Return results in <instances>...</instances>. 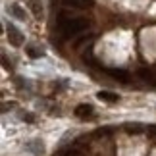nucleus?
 Segmentation results:
<instances>
[{
	"label": "nucleus",
	"instance_id": "9d476101",
	"mask_svg": "<svg viewBox=\"0 0 156 156\" xmlns=\"http://www.w3.org/2000/svg\"><path fill=\"white\" fill-rule=\"evenodd\" d=\"M27 54H29L31 58H41V56H43V50L35 48V46H29V48H27Z\"/></svg>",
	"mask_w": 156,
	"mask_h": 156
},
{
	"label": "nucleus",
	"instance_id": "f03ea898",
	"mask_svg": "<svg viewBox=\"0 0 156 156\" xmlns=\"http://www.w3.org/2000/svg\"><path fill=\"white\" fill-rule=\"evenodd\" d=\"M6 31H8V41H10L12 46H21V44H23V35L17 31L16 25H12V23H10Z\"/></svg>",
	"mask_w": 156,
	"mask_h": 156
},
{
	"label": "nucleus",
	"instance_id": "0eeeda50",
	"mask_svg": "<svg viewBox=\"0 0 156 156\" xmlns=\"http://www.w3.org/2000/svg\"><path fill=\"white\" fill-rule=\"evenodd\" d=\"M10 14L14 16V17H17V20H23V21H25V12L21 10L20 4H12L10 6Z\"/></svg>",
	"mask_w": 156,
	"mask_h": 156
},
{
	"label": "nucleus",
	"instance_id": "1a4fd4ad",
	"mask_svg": "<svg viewBox=\"0 0 156 156\" xmlns=\"http://www.w3.org/2000/svg\"><path fill=\"white\" fill-rule=\"evenodd\" d=\"M125 131H127V133H141L143 131V125H139V123H125Z\"/></svg>",
	"mask_w": 156,
	"mask_h": 156
},
{
	"label": "nucleus",
	"instance_id": "423d86ee",
	"mask_svg": "<svg viewBox=\"0 0 156 156\" xmlns=\"http://www.w3.org/2000/svg\"><path fill=\"white\" fill-rule=\"evenodd\" d=\"M97 98L104 100V102H118V100H119L118 94H116V93H110V91H100V93L97 94Z\"/></svg>",
	"mask_w": 156,
	"mask_h": 156
},
{
	"label": "nucleus",
	"instance_id": "20e7f679",
	"mask_svg": "<svg viewBox=\"0 0 156 156\" xmlns=\"http://www.w3.org/2000/svg\"><path fill=\"white\" fill-rule=\"evenodd\" d=\"M139 77L145 83H148V85H152V87H156V77H154V73L148 68H141L139 69Z\"/></svg>",
	"mask_w": 156,
	"mask_h": 156
},
{
	"label": "nucleus",
	"instance_id": "f8f14e48",
	"mask_svg": "<svg viewBox=\"0 0 156 156\" xmlns=\"http://www.w3.org/2000/svg\"><path fill=\"white\" fill-rule=\"evenodd\" d=\"M64 156H77L75 151H68V152H64Z\"/></svg>",
	"mask_w": 156,
	"mask_h": 156
},
{
	"label": "nucleus",
	"instance_id": "39448f33",
	"mask_svg": "<svg viewBox=\"0 0 156 156\" xmlns=\"http://www.w3.org/2000/svg\"><path fill=\"white\" fill-rule=\"evenodd\" d=\"M93 114V106L91 104H79L75 108V116L77 118H89Z\"/></svg>",
	"mask_w": 156,
	"mask_h": 156
},
{
	"label": "nucleus",
	"instance_id": "6e6552de",
	"mask_svg": "<svg viewBox=\"0 0 156 156\" xmlns=\"http://www.w3.org/2000/svg\"><path fill=\"white\" fill-rule=\"evenodd\" d=\"M66 6H73V8H87L91 0H64Z\"/></svg>",
	"mask_w": 156,
	"mask_h": 156
},
{
	"label": "nucleus",
	"instance_id": "f257e3e1",
	"mask_svg": "<svg viewBox=\"0 0 156 156\" xmlns=\"http://www.w3.org/2000/svg\"><path fill=\"white\" fill-rule=\"evenodd\" d=\"M87 27H89V21L83 20V17H68V16L62 14V17H60V21H58V29H60V33L64 35V39L75 37V35L83 33Z\"/></svg>",
	"mask_w": 156,
	"mask_h": 156
},
{
	"label": "nucleus",
	"instance_id": "9b49d317",
	"mask_svg": "<svg viewBox=\"0 0 156 156\" xmlns=\"http://www.w3.org/2000/svg\"><path fill=\"white\" fill-rule=\"evenodd\" d=\"M148 133H151L152 137H156V125H151V127H148Z\"/></svg>",
	"mask_w": 156,
	"mask_h": 156
},
{
	"label": "nucleus",
	"instance_id": "7ed1b4c3",
	"mask_svg": "<svg viewBox=\"0 0 156 156\" xmlns=\"http://www.w3.org/2000/svg\"><path fill=\"white\" fill-rule=\"evenodd\" d=\"M108 75L110 77H114L116 81H119V83H129L131 81V73L129 71H125V69H108Z\"/></svg>",
	"mask_w": 156,
	"mask_h": 156
}]
</instances>
